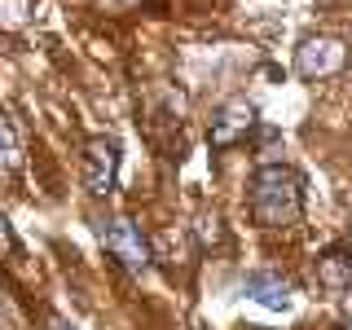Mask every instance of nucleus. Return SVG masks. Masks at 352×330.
Returning a JSON list of instances; mask_svg holds the SVG:
<instances>
[{"mask_svg":"<svg viewBox=\"0 0 352 330\" xmlns=\"http://www.w3.org/2000/svg\"><path fill=\"white\" fill-rule=\"evenodd\" d=\"M14 247H18V238H14V225H9V216L0 212V256H9Z\"/></svg>","mask_w":352,"mask_h":330,"instance_id":"1a4fd4ad","label":"nucleus"},{"mask_svg":"<svg viewBox=\"0 0 352 330\" xmlns=\"http://www.w3.org/2000/svg\"><path fill=\"white\" fill-rule=\"evenodd\" d=\"M251 216L264 229H291L304 216V181L286 163H269L251 176Z\"/></svg>","mask_w":352,"mask_h":330,"instance_id":"f257e3e1","label":"nucleus"},{"mask_svg":"<svg viewBox=\"0 0 352 330\" xmlns=\"http://www.w3.org/2000/svg\"><path fill=\"white\" fill-rule=\"evenodd\" d=\"M251 128H256V106L247 97H234V102H225L216 110L212 128H207V141H212V150H229L238 141H247Z\"/></svg>","mask_w":352,"mask_h":330,"instance_id":"20e7f679","label":"nucleus"},{"mask_svg":"<svg viewBox=\"0 0 352 330\" xmlns=\"http://www.w3.org/2000/svg\"><path fill=\"white\" fill-rule=\"evenodd\" d=\"M317 286L326 295H352V251L348 247H330L317 256V269H313Z\"/></svg>","mask_w":352,"mask_h":330,"instance_id":"0eeeda50","label":"nucleus"},{"mask_svg":"<svg viewBox=\"0 0 352 330\" xmlns=\"http://www.w3.org/2000/svg\"><path fill=\"white\" fill-rule=\"evenodd\" d=\"M102 247L124 264L128 273H146L150 269V247H146L141 229L132 225L128 216H115V220H106V225H102Z\"/></svg>","mask_w":352,"mask_h":330,"instance_id":"f03ea898","label":"nucleus"},{"mask_svg":"<svg viewBox=\"0 0 352 330\" xmlns=\"http://www.w3.org/2000/svg\"><path fill=\"white\" fill-rule=\"evenodd\" d=\"M344 62H348V49H344V40H335V36H308L300 49H295V71H300L304 80L339 75Z\"/></svg>","mask_w":352,"mask_h":330,"instance_id":"7ed1b4c3","label":"nucleus"},{"mask_svg":"<svg viewBox=\"0 0 352 330\" xmlns=\"http://www.w3.org/2000/svg\"><path fill=\"white\" fill-rule=\"evenodd\" d=\"M49 330H75V326L66 322V317H49Z\"/></svg>","mask_w":352,"mask_h":330,"instance_id":"9d476101","label":"nucleus"},{"mask_svg":"<svg viewBox=\"0 0 352 330\" xmlns=\"http://www.w3.org/2000/svg\"><path fill=\"white\" fill-rule=\"evenodd\" d=\"M251 330H260V326H251Z\"/></svg>","mask_w":352,"mask_h":330,"instance_id":"9b49d317","label":"nucleus"},{"mask_svg":"<svg viewBox=\"0 0 352 330\" xmlns=\"http://www.w3.org/2000/svg\"><path fill=\"white\" fill-rule=\"evenodd\" d=\"M22 163V146H18V132L14 124L5 119V110H0V176H9Z\"/></svg>","mask_w":352,"mask_h":330,"instance_id":"6e6552de","label":"nucleus"},{"mask_svg":"<svg viewBox=\"0 0 352 330\" xmlns=\"http://www.w3.org/2000/svg\"><path fill=\"white\" fill-rule=\"evenodd\" d=\"M242 291H247V300H256L269 313H291L295 308V286L286 278H278V273H247Z\"/></svg>","mask_w":352,"mask_h":330,"instance_id":"423d86ee","label":"nucleus"},{"mask_svg":"<svg viewBox=\"0 0 352 330\" xmlns=\"http://www.w3.org/2000/svg\"><path fill=\"white\" fill-rule=\"evenodd\" d=\"M115 176H119V141H88L84 150V185L93 198H106L110 190H115Z\"/></svg>","mask_w":352,"mask_h":330,"instance_id":"39448f33","label":"nucleus"}]
</instances>
